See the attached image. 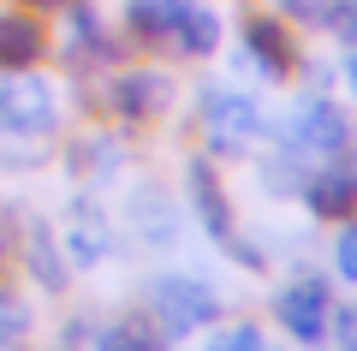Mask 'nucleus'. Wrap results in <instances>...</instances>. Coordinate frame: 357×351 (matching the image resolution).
Returning a JSON list of instances; mask_svg holds the SVG:
<instances>
[{
  "instance_id": "f257e3e1",
  "label": "nucleus",
  "mask_w": 357,
  "mask_h": 351,
  "mask_svg": "<svg viewBox=\"0 0 357 351\" xmlns=\"http://www.w3.org/2000/svg\"><path fill=\"white\" fill-rule=\"evenodd\" d=\"M60 126H66V101H60V89H54V77H42L36 66L0 72V131L48 143V137H60Z\"/></svg>"
},
{
  "instance_id": "f03ea898",
  "label": "nucleus",
  "mask_w": 357,
  "mask_h": 351,
  "mask_svg": "<svg viewBox=\"0 0 357 351\" xmlns=\"http://www.w3.org/2000/svg\"><path fill=\"white\" fill-rule=\"evenodd\" d=\"M173 96H178V84L161 66H114L107 84H102L107 119H114V126H131V131L161 126L167 113H173Z\"/></svg>"
},
{
  "instance_id": "7ed1b4c3",
  "label": "nucleus",
  "mask_w": 357,
  "mask_h": 351,
  "mask_svg": "<svg viewBox=\"0 0 357 351\" xmlns=\"http://www.w3.org/2000/svg\"><path fill=\"white\" fill-rule=\"evenodd\" d=\"M280 143H292L304 161H340V155H351L357 126L345 119L340 101H328V96H316V89H310V96H298L292 107H286Z\"/></svg>"
},
{
  "instance_id": "20e7f679",
  "label": "nucleus",
  "mask_w": 357,
  "mask_h": 351,
  "mask_svg": "<svg viewBox=\"0 0 357 351\" xmlns=\"http://www.w3.org/2000/svg\"><path fill=\"white\" fill-rule=\"evenodd\" d=\"M149 315H155V327H161L167 339H191L197 327H208L220 315V298H215V286L197 280V274H155Z\"/></svg>"
},
{
  "instance_id": "39448f33",
  "label": "nucleus",
  "mask_w": 357,
  "mask_h": 351,
  "mask_svg": "<svg viewBox=\"0 0 357 351\" xmlns=\"http://www.w3.org/2000/svg\"><path fill=\"white\" fill-rule=\"evenodd\" d=\"M268 131V113L244 89H208L203 96V143L208 155H250Z\"/></svg>"
},
{
  "instance_id": "423d86ee",
  "label": "nucleus",
  "mask_w": 357,
  "mask_h": 351,
  "mask_svg": "<svg viewBox=\"0 0 357 351\" xmlns=\"http://www.w3.org/2000/svg\"><path fill=\"white\" fill-rule=\"evenodd\" d=\"M119 54H126V36L107 30L102 6L96 0H66V66H72V77L114 72Z\"/></svg>"
},
{
  "instance_id": "0eeeda50",
  "label": "nucleus",
  "mask_w": 357,
  "mask_h": 351,
  "mask_svg": "<svg viewBox=\"0 0 357 351\" xmlns=\"http://www.w3.org/2000/svg\"><path fill=\"white\" fill-rule=\"evenodd\" d=\"M274 322H280L298 345L316 351L321 339H328V322H333V292H328V280H321V274L286 280V286L274 292Z\"/></svg>"
},
{
  "instance_id": "6e6552de",
  "label": "nucleus",
  "mask_w": 357,
  "mask_h": 351,
  "mask_svg": "<svg viewBox=\"0 0 357 351\" xmlns=\"http://www.w3.org/2000/svg\"><path fill=\"white\" fill-rule=\"evenodd\" d=\"M238 42H244V60H250V72H256V77H268V84H286V77L298 72L292 24H280V18L250 13V18L238 24Z\"/></svg>"
},
{
  "instance_id": "1a4fd4ad",
  "label": "nucleus",
  "mask_w": 357,
  "mask_h": 351,
  "mask_svg": "<svg viewBox=\"0 0 357 351\" xmlns=\"http://www.w3.org/2000/svg\"><path fill=\"white\" fill-rule=\"evenodd\" d=\"M185 202H191V214L203 221V232H208L215 244H227L232 232H238V221H232V197H227V185H220V167L208 161V155L185 161Z\"/></svg>"
},
{
  "instance_id": "9d476101",
  "label": "nucleus",
  "mask_w": 357,
  "mask_h": 351,
  "mask_svg": "<svg viewBox=\"0 0 357 351\" xmlns=\"http://www.w3.org/2000/svg\"><path fill=\"white\" fill-rule=\"evenodd\" d=\"M298 197H304V209L316 214V221H351L357 214V167L345 161H316L304 173V185H298Z\"/></svg>"
},
{
  "instance_id": "9b49d317",
  "label": "nucleus",
  "mask_w": 357,
  "mask_h": 351,
  "mask_svg": "<svg viewBox=\"0 0 357 351\" xmlns=\"http://www.w3.org/2000/svg\"><path fill=\"white\" fill-rule=\"evenodd\" d=\"M60 251L66 262H72V274H89V268H102L107 256H114V221H107L96 202H72V214H66V232H60Z\"/></svg>"
},
{
  "instance_id": "f8f14e48",
  "label": "nucleus",
  "mask_w": 357,
  "mask_h": 351,
  "mask_svg": "<svg viewBox=\"0 0 357 351\" xmlns=\"http://www.w3.org/2000/svg\"><path fill=\"white\" fill-rule=\"evenodd\" d=\"M18 256H24V274H30V286H36V292L60 298V292L72 286V262H66L60 232H54L48 221H36V214L24 221V244H18Z\"/></svg>"
},
{
  "instance_id": "ddd939ff",
  "label": "nucleus",
  "mask_w": 357,
  "mask_h": 351,
  "mask_svg": "<svg viewBox=\"0 0 357 351\" xmlns=\"http://www.w3.org/2000/svg\"><path fill=\"white\" fill-rule=\"evenodd\" d=\"M126 226L137 232L149 251H173L178 239V214H173V197H167L161 185H137L126 197Z\"/></svg>"
},
{
  "instance_id": "4468645a",
  "label": "nucleus",
  "mask_w": 357,
  "mask_h": 351,
  "mask_svg": "<svg viewBox=\"0 0 357 351\" xmlns=\"http://www.w3.org/2000/svg\"><path fill=\"white\" fill-rule=\"evenodd\" d=\"M42 54H48V24H42V13L6 6V13H0V72H24Z\"/></svg>"
},
{
  "instance_id": "2eb2a0df",
  "label": "nucleus",
  "mask_w": 357,
  "mask_h": 351,
  "mask_svg": "<svg viewBox=\"0 0 357 351\" xmlns=\"http://www.w3.org/2000/svg\"><path fill=\"white\" fill-rule=\"evenodd\" d=\"M220 36H227V24H220L215 6H203V0H185V6H178L173 48L185 54V60H208V54L220 48Z\"/></svg>"
},
{
  "instance_id": "dca6fc26",
  "label": "nucleus",
  "mask_w": 357,
  "mask_h": 351,
  "mask_svg": "<svg viewBox=\"0 0 357 351\" xmlns=\"http://www.w3.org/2000/svg\"><path fill=\"white\" fill-rule=\"evenodd\" d=\"M178 6H185V0H126V36L131 42H149V48L173 42Z\"/></svg>"
},
{
  "instance_id": "f3484780",
  "label": "nucleus",
  "mask_w": 357,
  "mask_h": 351,
  "mask_svg": "<svg viewBox=\"0 0 357 351\" xmlns=\"http://www.w3.org/2000/svg\"><path fill=\"white\" fill-rule=\"evenodd\" d=\"M167 345H173V339H167L161 327H155V315H143V310L107 322L102 339H96V351H167Z\"/></svg>"
},
{
  "instance_id": "a211bd4d",
  "label": "nucleus",
  "mask_w": 357,
  "mask_h": 351,
  "mask_svg": "<svg viewBox=\"0 0 357 351\" xmlns=\"http://www.w3.org/2000/svg\"><path fill=\"white\" fill-rule=\"evenodd\" d=\"M119 161H126V155H119L114 137H77L72 149H66V173H72V179H96V185L114 179Z\"/></svg>"
},
{
  "instance_id": "6ab92c4d",
  "label": "nucleus",
  "mask_w": 357,
  "mask_h": 351,
  "mask_svg": "<svg viewBox=\"0 0 357 351\" xmlns=\"http://www.w3.org/2000/svg\"><path fill=\"white\" fill-rule=\"evenodd\" d=\"M42 167V143L18 137V131H0V173H36Z\"/></svg>"
},
{
  "instance_id": "aec40b11",
  "label": "nucleus",
  "mask_w": 357,
  "mask_h": 351,
  "mask_svg": "<svg viewBox=\"0 0 357 351\" xmlns=\"http://www.w3.org/2000/svg\"><path fill=\"white\" fill-rule=\"evenodd\" d=\"M24 339H30V310H24V298L0 292V351H18Z\"/></svg>"
},
{
  "instance_id": "412c9836",
  "label": "nucleus",
  "mask_w": 357,
  "mask_h": 351,
  "mask_svg": "<svg viewBox=\"0 0 357 351\" xmlns=\"http://www.w3.org/2000/svg\"><path fill=\"white\" fill-rule=\"evenodd\" d=\"M280 6L286 24H304V30H328V13H333V0H274Z\"/></svg>"
},
{
  "instance_id": "4be33fe9",
  "label": "nucleus",
  "mask_w": 357,
  "mask_h": 351,
  "mask_svg": "<svg viewBox=\"0 0 357 351\" xmlns=\"http://www.w3.org/2000/svg\"><path fill=\"white\" fill-rule=\"evenodd\" d=\"M333 274L357 286V221H340V239H333Z\"/></svg>"
},
{
  "instance_id": "5701e85b",
  "label": "nucleus",
  "mask_w": 357,
  "mask_h": 351,
  "mask_svg": "<svg viewBox=\"0 0 357 351\" xmlns=\"http://www.w3.org/2000/svg\"><path fill=\"white\" fill-rule=\"evenodd\" d=\"M208 351H262V334H256L250 322H238V327H227V334L208 339Z\"/></svg>"
},
{
  "instance_id": "b1692460",
  "label": "nucleus",
  "mask_w": 357,
  "mask_h": 351,
  "mask_svg": "<svg viewBox=\"0 0 357 351\" xmlns=\"http://www.w3.org/2000/svg\"><path fill=\"white\" fill-rule=\"evenodd\" d=\"M328 30L345 42V48H357V0H333V13H328Z\"/></svg>"
},
{
  "instance_id": "393cba45",
  "label": "nucleus",
  "mask_w": 357,
  "mask_h": 351,
  "mask_svg": "<svg viewBox=\"0 0 357 351\" xmlns=\"http://www.w3.org/2000/svg\"><path fill=\"white\" fill-rule=\"evenodd\" d=\"M6 262H13V226L0 221V274H6Z\"/></svg>"
},
{
  "instance_id": "a878e982",
  "label": "nucleus",
  "mask_w": 357,
  "mask_h": 351,
  "mask_svg": "<svg viewBox=\"0 0 357 351\" xmlns=\"http://www.w3.org/2000/svg\"><path fill=\"white\" fill-rule=\"evenodd\" d=\"M345 89H351V101H357V48H351V60H345Z\"/></svg>"
},
{
  "instance_id": "bb28decb",
  "label": "nucleus",
  "mask_w": 357,
  "mask_h": 351,
  "mask_svg": "<svg viewBox=\"0 0 357 351\" xmlns=\"http://www.w3.org/2000/svg\"><path fill=\"white\" fill-rule=\"evenodd\" d=\"M18 6H30V13H54V6H66V0H18Z\"/></svg>"
}]
</instances>
